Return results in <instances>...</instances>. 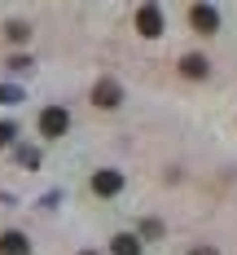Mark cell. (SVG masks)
Wrapping results in <instances>:
<instances>
[{"instance_id": "5", "label": "cell", "mask_w": 237, "mask_h": 255, "mask_svg": "<svg viewBox=\"0 0 237 255\" xmlns=\"http://www.w3.org/2000/svg\"><path fill=\"white\" fill-rule=\"evenodd\" d=\"M119 189H123V176H119V172H110V167L92 176V194H101V198H110V194H119Z\"/></svg>"}, {"instance_id": "8", "label": "cell", "mask_w": 237, "mask_h": 255, "mask_svg": "<svg viewBox=\"0 0 237 255\" xmlns=\"http://www.w3.org/2000/svg\"><path fill=\"white\" fill-rule=\"evenodd\" d=\"M180 71H184L189 79H202V75H207V57H198V53H189V57L180 62Z\"/></svg>"}, {"instance_id": "2", "label": "cell", "mask_w": 237, "mask_h": 255, "mask_svg": "<svg viewBox=\"0 0 237 255\" xmlns=\"http://www.w3.org/2000/svg\"><path fill=\"white\" fill-rule=\"evenodd\" d=\"M189 22H193V31H198V35H215L220 13H215L211 4H193V9H189Z\"/></svg>"}, {"instance_id": "6", "label": "cell", "mask_w": 237, "mask_h": 255, "mask_svg": "<svg viewBox=\"0 0 237 255\" xmlns=\"http://www.w3.org/2000/svg\"><path fill=\"white\" fill-rule=\"evenodd\" d=\"M26 251H31V242H26V233H18V229L0 233V255H26Z\"/></svg>"}, {"instance_id": "1", "label": "cell", "mask_w": 237, "mask_h": 255, "mask_svg": "<svg viewBox=\"0 0 237 255\" xmlns=\"http://www.w3.org/2000/svg\"><path fill=\"white\" fill-rule=\"evenodd\" d=\"M136 31L150 35V40L162 35V9H158V4H141V9H136Z\"/></svg>"}, {"instance_id": "9", "label": "cell", "mask_w": 237, "mask_h": 255, "mask_svg": "<svg viewBox=\"0 0 237 255\" xmlns=\"http://www.w3.org/2000/svg\"><path fill=\"white\" fill-rule=\"evenodd\" d=\"M26 35H31V26H26V22H9V40H13V44H22Z\"/></svg>"}, {"instance_id": "3", "label": "cell", "mask_w": 237, "mask_h": 255, "mask_svg": "<svg viewBox=\"0 0 237 255\" xmlns=\"http://www.w3.org/2000/svg\"><path fill=\"white\" fill-rule=\"evenodd\" d=\"M66 128H71V115H66L62 106H49V110L40 115V132H44V136H62Z\"/></svg>"}, {"instance_id": "4", "label": "cell", "mask_w": 237, "mask_h": 255, "mask_svg": "<svg viewBox=\"0 0 237 255\" xmlns=\"http://www.w3.org/2000/svg\"><path fill=\"white\" fill-rule=\"evenodd\" d=\"M92 102L101 106V110H114V106L123 102V88H119V84H114V79H101V84H97V88H92Z\"/></svg>"}, {"instance_id": "11", "label": "cell", "mask_w": 237, "mask_h": 255, "mask_svg": "<svg viewBox=\"0 0 237 255\" xmlns=\"http://www.w3.org/2000/svg\"><path fill=\"white\" fill-rule=\"evenodd\" d=\"M79 255H97V251H79Z\"/></svg>"}, {"instance_id": "10", "label": "cell", "mask_w": 237, "mask_h": 255, "mask_svg": "<svg viewBox=\"0 0 237 255\" xmlns=\"http://www.w3.org/2000/svg\"><path fill=\"white\" fill-rule=\"evenodd\" d=\"M13 141V124H0V145H9Z\"/></svg>"}, {"instance_id": "7", "label": "cell", "mask_w": 237, "mask_h": 255, "mask_svg": "<svg viewBox=\"0 0 237 255\" xmlns=\"http://www.w3.org/2000/svg\"><path fill=\"white\" fill-rule=\"evenodd\" d=\"M110 255H141V242H136L132 233H119L114 247H110Z\"/></svg>"}]
</instances>
